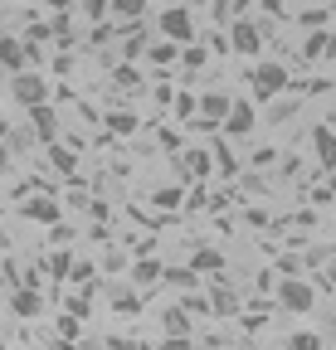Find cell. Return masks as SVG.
Wrapping results in <instances>:
<instances>
[{"label":"cell","instance_id":"1","mask_svg":"<svg viewBox=\"0 0 336 350\" xmlns=\"http://www.w3.org/2000/svg\"><path fill=\"white\" fill-rule=\"evenodd\" d=\"M292 88V78H287V68L278 64V59H263L259 68H254V98L259 103H273L278 93H287Z\"/></svg>","mask_w":336,"mask_h":350},{"label":"cell","instance_id":"2","mask_svg":"<svg viewBox=\"0 0 336 350\" xmlns=\"http://www.w3.org/2000/svg\"><path fill=\"white\" fill-rule=\"evenodd\" d=\"M229 49L244 54V59H254L263 49V25L259 20H229Z\"/></svg>","mask_w":336,"mask_h":350},{"label":"cell","instance_id":"3","mask_svg":"<svg viewBox=\"0 0 336 350\" xmlns=\"http://www.w3.org/2000/svg\"><path fill=\"white\" fill-rule=\"evenodd\" d=\"M156 25H161V34L171 39V44H190V39H195V20H190V5H176V0L166 5V15H161Z\"/></svg>","mask_w":336,"mask_h":350},{"label":"cell","instance_id":"4","mask_svg":"<svg viewBox=\"0 0 336 350\" xmlns=\"http://www.w3.org/2000/svg\"><path fill=\"white\" fill-rule=\"evenodd\" d=\"M39 64V49H34V44L29 39H0V68H5V73H20V68H34Z\"/></svg>","mask_w":336,"mask_h":350},{"label":"cell","instance_id":"5","mask_svg":"<svg viewBox=\"0 0 336 350\" xmlns=\"http://www.w3.org/2000/svg\"><path fill=\"white\" fill-rule=\"evenodd\" d=\"M10 93H15L20 107H34V103H49V83L39 78V73H29V68H20L10 78Z\"/></svg>","mask_w":336,"mask_h":350},{"label":"cell","instance_id":"6","mask_svg":"<svg viewBox=\"0 0 336 350\" xmlns=\"http://www.w3.org/2000/svg\"><path fill=\"white\" fill-rule=\"evenodd\" d=\"M278 301H283V312H312V306H317V292H312V282H302V278H287V282L278 287Z\"/></svg>","mask_w":336,"mask_h":350},{"label":"cell","instance_id":"7","mask_svg":"<svg viewBox=\"0 0 336 350\" xmlns=\"http://www.w3.org/2000/svg\"><path fill=\"white\" fill-rule=\"evenodd\" d=\"M254 122H259V112H254V103H248V98H234L220 126H224V137H248V131H254Z\"/></svg>","mask_w":336,"mask_h":350},{"label":"cell","instance_id":"8","mask_svg":"<svg viewBox=\"0 0 336 350\" xmlns=\"http://www.w3.org/2000/svg\"><path fill=\"white\" fill-rule=\"evenodd\" d=\"M25 112H29V126L39 131V142H54V137H59V117H54L49 103H34V107H25Z\"/></svg>","mask_w":336,"mask_h":350},{"label":"cell","instance_id":"9","mask_svg":"<svg viewBox=\"0 0 336 350\" xmlns=\"http://www.w3.org/2000/svg\"><path fill=\"white\" fill-rule=\"evenodd\" d=\"M229 103H234V98H224V93H200V122H205V126H220L224 112H229Z\"/></svg>","mask_w":336,"mask_h":350},{"label":"cell","instance_id":"10","mask_svg":"<svg viewBox=\"0 0 336 350\" xmlns=\"http://www.w3.org/2000/svg\"><path fill=\"white\" fill-rule=\"evenodd\" d=\"M312 146H317L322 170H336V131L331 126H312Z\"/></svg>","mask_w":336,"mask_h":350},{"label":"cell","instance_id":"11","mask_svg":"<svg viewBox=\"0 0 336 350\" xmlns=\"http://www.w3.org/2000/svg\"><path fill=\"white\" fill-rule=\"evenodd\" d=\"M239 306H244V301H239V292H234V287H224V282L209 292V312H220V317H239Z\"/></svg>","mask_w":336,"mask_h":350},{"label":"cell","instance_id":"12","mask_svg":"<svg viewBox=\"0 0 336 350\" xmlns=\"http://www.w3.org/2000/svg\"><path fill=\"white\" fill-rule=\"evenodd\" d=\"M322 54H336V39H331L326 29H307V39H302V59H322Z\"/></svg>","mask_w":336,"mask_h":350},{"label":"cell","instance_id":"13","mask_svg":"<svg viewBox=\"0 0 336 350\" xmlns=\"http://www.w3.org/2000/svg\"><path fill=\"white\" fill-rule=\"evenodd\" d=\"M25 214L34 224H59V204L54 200H25Z\"/></svg>","mask_w":336,"mask_h":350},{"label":"cell","instance_id":"14","mask_svg":"<svg viewBox=\"0 0 336 350\" xmlns=\"http://www.w3.org/2000/svg\"><path fill=\"white\" fill-rule=\"evenodd\" d=\"M146 64H151V68H171V64H176V44H171V39L151 44V49H146Z\"/></svg>","mask_w":336,"mask_h":350},{"label":"cell","instance_id":"15","mask_svg":"<svg viewBox=\"0 0 336 350\" xmlns=\"http://www.w3.org/2000/svg\"><path fill=\"white\" fill-rule=\"evenodd\" d=\"M190 268H195V273H220V268H224V253H215V248H200V253L190 258Z\"/></svg>","mask_w":336,"mask_h":350},{"label":"cell","instance_id":"16","mask_svg":"<svg viewBox=\"0 0 336 350\" xmlns=\"http://www.w3.org/2000/svg\"><path fill=\"white\" fill-rule=\"evenodd\" d=\"M107 10H112V15H122V20H132V25H137V20L146 15V0H107Z\"/></svg>","mask_w":336,"mask_h":350},{"label":"cell","instance_id":"17","mask_svg":"<svg viewBox=\"0 0 336 350\" xmlns=\"http://www.w3.org/2000/svg\"><path fill=\"white\" fill-rule=\"evenodd\" d=\"M181 170H190L185 180H200V175H209V156L205 151H190V156H181Z\"/></svg>","mask_w":336,"mask_h":350},{"label":"cell","instance_id":"18","mask_svg":"<svg viewBox=\"0 0 336 350\" xmlns=\"http://www.w3.org/2000/svg\"><path fill=\"white\" fill-rule=\"evenodd\" d=\"M107 131H112V137H132V131H137V117H132V112H107Z\"/></svg>","mask_w":336,"mask_h":350},{"label":"cell","instance_id":"19","mask_svg":"<svg viewBox=\"0 0 336 350\" xmlns=\"http://www.w3.org/2000/svg\"><path fill=\"white\" fill-rule=\"evenodd\" d=\"M49 161H54V170H64V175L78 170V156H73L68 146H54V142H49Z\"/></svg>","mask_w":336,"mask_h":350},{"label":"cell","instance_id":"20","mask_svg":"<svg viewBox=\"0 0 336 350\" xmlns=\"http://www.w3.org/2000/svg\"><path fill=\"white\" fill-rule=\"evenodd\" d=\"M166 331H171V336L190 331V312H185V306H171V312H166Z\"/></svg>","mask_w":336,"mask_h":350},{"label":"cell","instance_id":"21","mask_svg":"<svg viewBox=\"0 0 336 350\" xmlns=\"http://www.w3.org/2000/svg\"><path fill=\"white\" fill-rule=\"evenodd\" d=\"M15 312H20V317H34V312H39V292L15 287Z\"/></svg>","mask_w":336,"mask_h":350},{"label":"cell","instance_id":"22","mask_svg":"<svg viewBox=\"0 0 336 350\" xmlns=\"http://www.w3.org/2000/svg\"><path fill=\"white\" fill-rule=\"evenodd\" d=\"M287 350H322V336H317V331H292Z\"/></svg>","mask_w":336,"mask_h":350},{"label":"cell","instance_id":"23","mask_svg":"<svg viewBox=\"0 0 336 350\" xmlns=\"http://www.w3.org/2000/svg\"><path fill=\"white\" fill-rule=\"evenodd\" d=\"M132 273H137V282H156V278H161L166 268H161V262H156V258H142V262H137V268H132Z\"/></svg>","mask_w":336,"mask_h":350},{"label":"cell","instance_id":"24","mask_svg":"<svg viewBox=\"0 0 336 350\" xmlns=\"http://www.w3.org/2000/svg\"><path fill=\"white\" fill-rule=\"evenodd\" d=\"M298 25H302V29H322V25H326V5H312V10H302V15H298Z\"/></svg>","mask_w":336,"mask_h":350},{"label":"cell","instance_id":"25","mask_svg":"<svg viewBox=\"0 0 336 350\" xmlns=\"http://www.w3.org/2000/svg\"><path fill=\"white\" fill-rule=\"evenodd\" d=\"M181 64H185V68H190V73H195V68H205V64H209V54H205V49H200V44H190V49H185V54H181Z\"/></svg>","mask_w":336,"mask_h":350},{"label":"cell","instance_id":"26","mask_svg":"<svg viewBox=\"0 0 336 350\" xmlns=\"http://www.w3.org/2000/svg\"><path fill=\"white\" fill-rule=\"evenodd\" d=\"M195 112H200V98L195 93H181L176 98V117H195Z\"/></svg>","mask_w":336,"mask_h":350},{"label":"cell","instance_id":"27","mask_svg":"<svg viewBox=\"0 0 336 350\" xmlns=\"http://www.w3.org/2000/svg\"><path fill=\"white\" fill-rule=\"evenodd\" d=\"M83 15H88V20L98 25V20L107 15V0H83Z\"/></svg>","mask_w":336,"mask_h":350},{"label":"cell","instance_id":"28","mask_svg":"<svg viewBox=\"0 0 336 350\" xmlns=\"http://www.w3.org/2000/svg\"><path fill=\"white\" fill-rule=\"evenodd\" d=\"M49 34H54V29H49V25H39V20H34V25H29V44H44V39H49Z\"/></svg>","mask_w":336,"mask_h":350},{"label":"cell","instance_id":"29","mask_svg":"<svg viewBox=\"0 0 336 350\" xmlns=\"http://www.w3.org/2000/svg\"><path fill=\"white\" fill-rule=\"evenodd\" d=\"M215 156H220V165H224V175H234V170H239V165H234V156H229V151H224V142H220V146H215Z\"/></svg>","mask_w":336,"mask_h":350},{"label":"cell","instance_id":"30","mask_svg":"<svg viewBox=\"0 0 336 350\" xmlns=\"http://www.w3.org/2000/svg\"><path fill=\"white\" fill-rule=\"evenodd\" d=\"M156 204H161V209H171V204H181V195H176V190H156Z\"/></svg>","mask_w":336,"mask_h":350},{"label":"cell","instance_id":"31","mask_svg":"<svg viewBox=\"0 0 336 350\" xmlns=\"http://www.w3.org/2000/svg\"><path fill=\"white\" fill-rule=\"evenodd\" d=\"M156 350H190V340H185V336H171V340H161Z\"/></svg>","mask_w":336,"mask_h":350},{"label":"cell","instance_id":"32","mask_svg":"<svg viewBox=\"0 0 336 350\" xmlns=\"http://www.w3.org/2000/svg\"><path fill=\"white\" fill-rule=\"evenodd\" d=\"M5 170H10V146L0 142V175H5Z\"/></svg>","mask_w":336,"mask_h":350},{"label":"cell","instance_id":"33","mask_svg":"<svg viewBox=\"0 0 336 350\" xmlns=\"http://www.w3.org/2000/svg\"><path fill=\"white\" fill-rule=\"evenodd\" d=\"M49 10H73V0H44Z\"/></svg>","mask_w":336,"mask_h":350},{"label":"cell","instance_id":"34","mask_svg":"<svg viewBox=\"0 0 336 350\" xmlns=\"http://www.w3.org/2000/svg\"><path fill=\"white\" fill-rule=\"evenodd\" d=\"M107 350H137V345H132V340H112Z\"/></svg>","mask_w":336,"mask_h":350},{"label":"cell","instance_id":"35","mask_svg":"<svg viewBox=\"0 0 336 350\" xmlns=\"http://www.w3.org/2000/svg\"><path fill=\"white\" fill-rule=\"evenodd\" d=\"M5 137H10V122H5V117H0V142H5Z\"/></svg>","mask_w":336,"mask_h":350},{"label":"cell","instance_id":"36","mask_svg":"<svg viewBox=\"0 0 336 350\" xmlns=\"http://www.w3.org/2000/svg\"><path fill=\"white\" fill-rule=\"evenodd\" d=\"M244 5H254V0H229V10H244Z\"/></svg>","mask_w":336,"mask_h":350},{"label":"cell","instance_id":"37","mask_svg":"<svg viewBox=\"0 0 336 350\" xmlns=\"http://www.w3.org/2000/svg\"><path fill=\"white\" fill-rule=\"evenodd\" d=\"M326 282H331V287H336V262H331V268H326Z\"/></svg>","mask_w":336,"mask_h":350},{"label":"cell","instance_id":"38","mask_svg":"<svg viewBox=\"0 0 336 350\" xmlns=\"http://www.w3.org/2000/svg\"><path fill=\"white\" fill-rule=\"evenodd\" d=\"M326 195H336V170H331V185H326Z\"/></svg>","mask_w":336,"mask_h":350},{"label":"cell","instance_id":"39","mask_svg":"<svg viewBox=\"0 0 336 350\" xmlns=\"http://www.w3.org/2000/svg\"><path fill=\"white\" fill-rule=\"evenodd\" d=\"M0 248H10V239H5V229H0Z\"/></svg>","mask_w":336,"mask_h":350},{"label":"cell","instance_id":"40","mask_svg":"<svg viewBox=\"0 0 336 350\" xmlns=\"http://www.w3.org/2000/svg\"><path fill=\"white\" fill-rule=\"evenodd\" d=\"M0 39H5V25H0Z\"/></svg>","mask_w":336,"mask_h":350},{"label":"cell","instance_id":"41","mask_svg":"<svg viewBox=\"0 0 336 350\" xmlns=\"http://www.w3.org/2000/svg\"><path fill=\"white\" fill-rule=\"evenodd\" d=\"M322 5H336V0H322Z\"/></svg>","mask_w":336,"mask_h":350},{"label":"cell","instance_id":"42","mask_svg":"<svg viewBox=\"0 0 336 350\" xmlns=\"http://www.w3.org/2000/svg\"><path fill=\"white\" fill-rule=\"evenodd\" d=\"M0 78H5V68H0Z\"/></svg>","mask_w":336,"mask_h":350},{"label":"cell","instance_id":"43","mask_svg":"<svg viewBox=\"0 0 336 350\" xmlns=\"http://www.w3.org/2000/svg\"><path fill=\"white\" fill-rule=\"evenodd\" d=\"M166 5H171V0H166Z\"/></svg>","mask_w":336,"mask_h":350},{"label":"cell","instance_id":"44","mask_svg":"<svg viewBox=\"0 0 336 350\" xmlns=\"http://www.w3.org/2000/svg\"><path fill=\"white\" fill-rule=\"evenodd\" d=\"M0 350H5V345H0Z\"/></svg>","mask_w":336,"mask_h":350}]
</instances>
